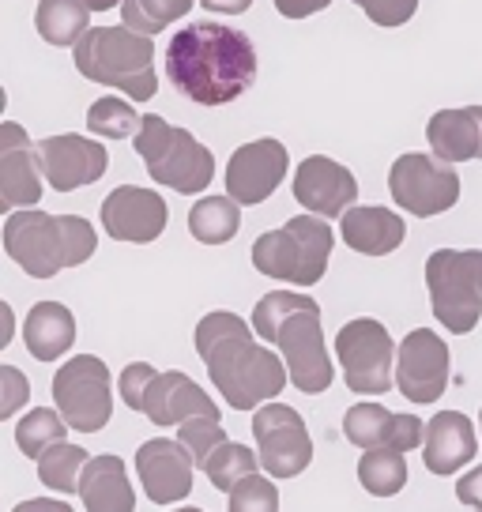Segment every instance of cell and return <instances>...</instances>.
Returning a JSON list of instances; mask_svg holds the SVG:
<instances>
[{"instance_id": "42", "label": "cell", "mask_w": 482, "mask_h": 512, "mask_svg": "<svg viewBox=\"0 0 482 512\" xmlns=\"http://www.w3.org/2000/svg\"><path fill=\"white\" fill-rule=\"evenodd\" d=\"M208 12H219V16H241V12H249V4L253 0H200Z\"/></svg>"}, {"instance_id": "31", "label": "cell", "mask_w": 482, "mask_h": 512, "mask_svg": "<svg viewBox=\"0 0 482 512\" xmlns=\"http://www.w3.org/2000/svg\"><path fill=\"white\" fill-rule=\"evenodd\" d=\"M68 430H72V426L65 422L61 411H53V407H31V411L16 422V445L27 460H38L49 445L65 441Z\"/></svg>"}, {"instance_id": "40", "label": "cell", "mask_w": 482, "mask_h": 512, "mask_svg": "<svg viewBox=\"0 0 482 512\" xmlns=\"http://www.w3.org/2000/svg\"><path fill=\"white\" fill-rule=\"evenodd\" d=\"M456 501L467 509H482V464L471 467L464 479L456 482Z\"/></svg>"}, {"instance_id": "41", "label": "cell", "mask_w": 482, "mask_h": 512, "mask_svg": "<svg viewBox=\"0 0 482 512\" xmlns=\"http://www.w3.org/2000/svg\"><path fill=\"white\" fill-rule=\"evenodd\" d=\"M332 0H275V12L283 19H306V16H317L324 12Z\"/></svg>"}, {"instance_id": "39", "label": "cell", "mask_w": 482, "mask_h": 512, "mask_svg": "<svg viewBox=\"0 0 482 512\" xmlns=\"http://www.w3.org/2000/svg\"><path fill=\"white\" fill-rule=\"evenodd\" d=\"M0 392H4L0 396V418H12L31 396V384L16 366H0Z\"/></svg>"}, {"instance_id": "17", "label": "cell", "mask_w": 482, "mask_h": 512, "mask_svg": "<svg viewBox=\"0 0 482 512\" xmlns=\"http://www.w3.org/2000/svg\"><path fill=\"white\" fill-rule=\"evenodd\" d=\"M102 226L117 241L151 245L166 230V200L140 185H121L102 200Z\"/></svg>"}, {"instance_id": "15", "label": "cell", "mask_w": 482, "mask_h": 512, "mask_svg": "<svg viewBox=\"0 0 482 512\" xmlns=\"http://www.w3.org/2000/svg\"><path fill=\"white\" fill-rule=\"evenodd\" d=\"M287 147L279 140H253V144H241L230 162H226V192L238 200L241 208H253V204H264L279 181L287 177Z\"/></svg>"}, {"instance_id": "27", "label": "cell", "mask_w": 482, "mask_h": 512, "mask_svg": "<svg viewBox=\"0 0 482 512\" xmlns=\"http://www.w3.org/2000/svg\"><path fill=\"white\" fill-rule=\"evenodd\" d=\"M34 27L49 46H76L91 31V8L83 0H38Z\"/></svg>"}, {"instance_id": "19", "label": "cell", "mask_w": 482, "mask_h": 512, "mask_svg": "<svg viewBox=\"0 0 482 512\" xmlns=\"http://www.w3.org/2000/svg\"><path fill=\"white\" fill-rule=\"evenodd\" d=\"M294 200L313 215H343L358 200V181L343 162H332L324 155H309L294 170Z\"/></svg>"}, {"instance_id": "24", "label": "cell", "mask_w": 482, "mask_h": 512, "mask_svg": "<svg viewBox=\"0 0 482 512\" xmlns=\"http://www.w3.org/2000/svg\"><path fill=\"white\" fill-rule=\"evenodd\" d=\"M430 151L449 162L482 159V106L437 110L426 125Z\"/></svg>"}, {"instance_id": "32", "label": "cell", "mask_w": 482, "mask_h": 512, "mask_svg": "<svg viewBox=\"0 0 482 512\" xmlns=\"http://www.w3.org/2000/svg\"><path fill=\"white\" fill-rule=\"evenodd\" d=\"M257 467H260V452H249L245 445L226 437L223 445L211 448L208 464L200 467V471L208 475L215 490H226V494H230L245 475H257Z\"/></svg>"}, {"instance_id": "23", "label": "cell", "mask_w": 482, "mask_h": 512, "mask_svg": "<svg viewBox=\"0 0 482 512\" xmlns=\"http://www.w3.org/2000/svg\"><path fill=\"white\" fill-rule=\"evenodd\" d=\"M339 238L362 256H388L403 245L407 223L388 208H347L339 215Z\"/></svg>"}, {"instance_id": "16", "label": "cell", "mask_w": 482, "mask_h": 512, "mask_svg": "<svg viewBox=\"0 0 482 512\" xmlns=\"http://www.w3.org/2000/svg\"><path fill=\"white\" fill-rule=\"evenodd\" d=\"M196 467L200 464L193 460V452L170 437H155L136 452V471L144 482V494L155 505H177L193 494Z\"/></svg>"}, {"instance_id": "7", "label": "cell", "mask_w": 482, "mask_h": 512, "mask_svg": "<svg viewBox=\"0 0 482 512\" xmlns=\"http://www.w3.org/2000/svg\"><path fill=\"white\" fill-rule=\"evenodd\" d=\"M132 144L140 151L151 181H159L166 189L196 196V192L208 189L211 177H215V155L189 128L170 125L159 113H147L140 121V132L132 136Z\"/></svg>"}, {"instance_id": "11", "label": "cell", "mask_w": 482, "mask_h": 512, "mask_svg": "<svg viewBox=\"0 0 482 512\" xmlns=\"http://www.w3.org/2000/svg\"><path fill=\"white\" fill-rule=\"evenodd\" d=\"M400 347L392 343L385 324L373 317H358L336 332V358L343 366V381L358 396H381L392 388V358Z\"/></svg>"}, {"instance_id": "38", "label": "cell", "mask_w": 482, "mask_h": 512, "mask_svg": "<svg viewBox=\"0 0 482 512\" xmlns=\"http://www.w3.org/2000/svg\"><path fill=\"white\" fill-rule=\"evenodd\" d=\"M155 373L159 369L151 366V362H132V366L121 369V400H125L129 411H144V392Z\"/></svg>"}, {"instance_id": "3", "label": "cell", "mask_w": 482, "mask_h": 512, "mask_svg": "<svg viewBox=\"0 0 482 512\" xmlns=\"http://www.w3.org/2000/svg\"><path fill=\"white\" fill-rule=\"evenodd\" d=\"M253 328L264 343H272L283 354L290 369V381L306 396H321L336 381V369L324 347L321 328V305L306 294H290V290H272L264 294L253 309Z\"/></svg>"}, {"instance_id": "36", "label": "cell", "mask_w": 482, "mask_h": 512, "mask_svg": "<svg viewBox=\"0 0 482 512\" xmlns=\"http://www.w3.org/2000/svg\"><path fill=\"white\" fill-rule=\"evenodd\" d=\"M275 512L279 509V490L272 479L260 475H245V479L230 490V512Z\"/></svg>"}, {"instance_id": "5", "label": "cell", "mask_w": 482, "mask_h": 512, "mask_svg": "<svg viewBox=\"0 0 482 512\" xmlns=\"http://www.w3.org/2000/svg\"><path fill=\"white\" fill-rule=\"evenodd\" d=\"M76 68L83 80L125 91L132 102H151L159 95L155 42L132 27H91L76 42Z\"/></svg>"}, {"instance_id": "21", "label": "cell", "mask_w": 482, "mask_h": 512, "mask_svg": "<svg viewBox=\"0 0 482 512\" xmlns=\"http://www.w3.org/2000/svg\"><path fill=\"white\" fill-rule=\"evenodd\" d=\"M140 415H147L155 426H181L185 418H193V415L219 418V407L211 403V396L189 377V373L166 369V373H155L151 384H147L144 411H140Z\"/></svg>"}, {"instance_id": "35", "label": "cell", "mask_w": 482, "mask_h": 512, "mask_svg": "<svg viewBox=\"0 0 482 512\" xmlns=\"http://www.w3.org/2000/svg\"><path fill=\"white\" fill-rule=\"evenodd\" d=\"M177 441H181V445L193 452L196 464L204 467V464H208V456H211V448L223 445V441H226L223 418H215V415L185 418V422H181V437H177Z\"/></svg>"}, {"instance_id": "34", "label": "cell", "mask_w": 482, "mask_h": 512, "mask_svg": "<svg viewBox=\"0 0 482 512\" xmlns=\"http://www.w3.org/2000/svg\"><path fill=\"white\" fill-rule=\"evenodd\" d=\"M140 121L129 102H121L117 95H102L98 102H91L87 110V128L102 136V140H125V136H136L140 132Z\"/></svg>"}, {"instance_id": "28", "label": "cell", "mask_w": 482, "mask_h": 512, "mask_svg": "<svg viewBox=\"0 0 482 512\" xmlns=\"http://www.w3.org/2000/svg\"><path fill=\"white\" fill-rule=\"evenodd\" d=\"M241 226V204L234 196H204L189 211V230L204 245H226Z\"/></svg>"}, {"instance_id": "12", "label": "cell", "mask_w": 482, "mask_h": 512, "mask_svg": "<svg viewBox=\"0 0 482 512\" xmlns=\"http://www.w3.org/2000/svg\"><path fill=\"white\" fill-rule=\"evenodd\" d=\"M253 437H257L260 467L272 479H294L313 464V437H309L302 415L287 403H264L253 415Z\"/></svg>"}, {"instance_id": "10", "label": "cell", "mask_w": 482, "mask_h": 512, "mask_svg": "<svg viewBox=\"0 0 482 512\" xmlns=\"http://www.w3.org/2000/svg\"><path fill=\"white\" fill-rule=\"evenodd\" d=\"M388 192L400 204V211H411L418 219L441 215L460 200L456 162L426 155V151H403L388 170Z\"/></svg>"}, {"instance_id": "13", "label": "cell", "mask_w": 482, "mask_h": 512, "mask_svg": "<svg viewBox=\"0 0 482 512\" xmlns=\"http://www.w3.org/2000/svg\"><path fill=\"white\" fill-rule=\"evenodd\" d=\"M449 343L430 332V328H415L407 332L396 354V388L411 403H437L449 388Z\"/></svg>"}, {"instance_id": "20", "label": "cell", "mask_w": 482, "mask_h": 512, "mask_svg": "<svg viewBox=\"0 0 482 512\" xmlns=\"http://www.w3.org/2000/svg\"><path fill=\"white\" fill-rule=\"evenodd\" d=\"M343 433L354 448H403L411 452L426 441V430L415 415H396L381 403H354L343 415Z\"/></svg>"}, {"instance_id": "14", "label": "cell", "mask_w": 482, "mask_h": 512, "mask_svg": "<svg viewBox=\"0 0 482 512\" xmlns=\"http://www.w3.org/2000/svg\"><path fill=\"white\" fill-rule=\"evenodd\" d=\"M38 159H42V174L57 192H76L83 185L102 181L106 166H110V151L80 132H65V136H46L38 144Z\"/></svg>"}, {"instance_id": "9", "label": "cell", "mask_w": 482, "mask_h": 512, "mask_svg": "<svg viewBox=\"0 0 482 512\" xmlns=\"http://www.w3.org/2000/svg\"><path fill=\"white\" fill-rule=\"evenodd\" d=\"M53 403L76 433H98L113 415L110 366L95 354H76L53 377Z\"/></svg>"}, {"instance_id": "43", "label": "cell", "mask_w": 482, "mask_h": 512, "mask_svg": "<svg viewBox=\"0 0 482 512\" xmlns=\"http://www.w3.org/2000/svg\"><path fill=\"white\" fill-rule=\"evenodd\" d=\"M31 509H57V512H68L65 501H23L16 512H31Z\"/></svg>"}, {"instance_id": "44", "label": "cell", "mask_w": 482, "mask_h": 512, "mask_svg": "<svg viewBox=\"0 0 482 512\" xmlns=\"http://www.w3.org/2000/svg\"><path fill=\"white\" fill-rule=\"evenodd\" d=\"M83 4H87L91 12H110V8H117L121 0H83Z\"/></svg>"}, {"instance_id": "45", "label": "cell", "mask_w": 482, "mask_h": 512, "mask_svg": "<svg viewBox=\"0 0 482 512\" xmlns=\"http://www.w3.org/2000/svg\"><path fill=\"white\" fill-rule=\"evenodd\" d=\"M479 422H482V415H479Z\"/></svg>"}, {"instance_id": "2", "label": "cell", "mask_w": 482, "mask_h": 512, "mask_svg": "<svg viewBox=\"0 0 482 512\" xmlns=\"http://www.w3.org/2000/svg\"><path fill=\"white\" fill-rule=\"evenodd\" d=\"M196 354L234 411H253L287 388V362L272 343H257V328L230 309H215L196 324Z\"/></svg>"}, {"instance_id": "37", "label": "cell", "mask_w": 482, "mask_h": 512, "mask_svg": "<svg viewBox=\"0 0 482 512\" xmlns=\"http://www.w3.org/2000/svg\"><path fill=\"white\" fill-rule=\"evenodd\" d=\"M366 16H370V23H377V27H403V23H411L418 12V0H354Z\"/></svg>"}, {"instance_id": "4", "label": "cell", "mask_w": 482, "mask_h": 512, "mask_svg": "<svg viewBox=\"0 0 482 512\" xmlns=\"http://www.w3.org/2000/svg\"><path fill=\"white\" fill-rule=\"evenodd\" d=\"M98 249L95 226L80 215H49V211H12L4 223V253L34 279L80 268Z\"/></svg>"}, {"instance_id": "6", "label": "cell", "mask_w": 482, "mask_h": 512, "mask_svg": "<svg viewBox=\"0 0 482 512\" xmlns=\"http://www.w3.org/2000/svg\"><path fill=\"white\" fill-rule=\"evenodd\" d=\"M332 226L324 215H294L279 230L260 234L253 245V268L260 275H272L294 287H317L328 272L332 256Z\"/></svg>"}, {"instance_id": "33", "label": "cell", "mask_w": 482, "mask_h": 512, "mask_svg": "<svg viewBox=\"0 0 482 512\" xmlns=\"http://www.w3.org/2000/svg\"><path fill=\"white\" fill-rule=\"evenodd\" d=\"M193 4L196 0H121V19H125V27H132V31L155 38L170 23L189 16Z\"/></svg>"}, {"instance_id": "29", "label": "cell", "mask_w": 482, "mask_h": 512, "mask_svg": "<svg viewBox=\"0 0 482 512\" xmlns=\"http://www.w3.org/2000/svg\"><path fill=\"white\" fill-rule=\"evenodd\" d=\"M358 482L373 497H392L407 486V456L403 448H366L358 460Z\"/></svg>"}, {"instance_id": "25", "label": "cell", "mask_w": 482, "mask_h": 512, "mask_svg": "<svg viewBox=\"0 0 482 512\" xmlns=\"http://www.w3.org/2000/svg\"><path fill=\"white\" fill-rule=\"evenodd\" d=\"M80 497L91 512H132L136 494L117 456H91L80 475Z\"/></svg>"}, {"instance_id": "22", "label": "cell", "mask_w": 482, "mask_h": 512, "mask_svg": "<svg viewBox=\"0 0 482 512\" xmlns=\"http://www.w3.org/2000/svg\"><path fill=\"white\" fill-rule=\"evenodd\" d=\"M475 448H479V437H475V422L460 411H441L426 422V441H422V464L430 475H441L449 479L460 467H467L475 460Z\"/></svg>"}, {"instance_id": "18", "label": "cell", "mask_w": 482, "mask_h": 512, "mask_svg": "<svg viewBox=\"0 0 482 512\" xmlns=\"http://www.w3.org/2000/svg\"><path fill=\"white\" fill-rule=\"evenodd\" d=\"M42 159L38 147H31V136L23 132V125L4 121L0 128V200L4 208H34L42 200Z\"/></svg>"}, {"instance_id": "1", "label": "cell", "mask_w": 482, "mask_h": 512, "mask_svg": "<svg viewBox=\"0 0 482 512\" xmlns=\"http://www.w3.org/2000/svg\"><path fill=\"white\" fill-rule=\"evenodd\" d=\"M166 76L200 106H226L257 80V46L249 34L215 19H196L170 38Z\"/></svg>"}, {"instance_id": "8", "label": "cell", "mask_w": 482, "mask_h": 512, "mask_svg": "<svg viewBox=\"0 0 482 512\" xmlns=\"http://www.w3.org/2000/svg\"><path fill=\"white\" fill-rule=\"evenodd\" d=\"M434 317L452 336L475 332L482 317V249H437L426 260Z\"/></svg>"}, {"instance_id": "30", "label": "cell", "mask_w": 482, "mask_h": 512, "mask_svg": "<svg viewBox=\"0 0 482 512\" xmlns=\"http://www.w3.org/2000/svg\"><path fill=\"white\" fill-rule=\"evenodd\" d=\"M87 452L80 445H68V441H57L49 445L42 456H38V482L57 490V494H80V475L87 467Z\"/></svg>"}, {"instance_id": "26", "label": "cell", "mask_w": 482, "mask_h": 512, "mask_svg": "<svg viewBox=\"0 0 482 512\" xmlns=\"http://www.w3.org/2000/svg\"><path fill=\"white\" fill-rule=\"evenodd\" d=\"M23 339H27V351L38 362H57L76 343V317H72V309H65L61 302L31 305V313L23 320Z\"/></svg>"}]
</instances>
